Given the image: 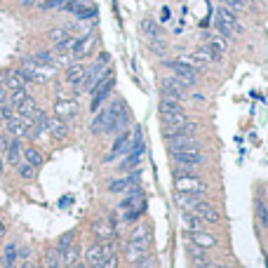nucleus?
Returning <instances> with one entry per match:
<instances>
[{
	"instance_id": "nucleus-52",
	"label": "nucleus",
	"mask_w": 268,
	"mask_h": 268,
	"mask_svg": "<svg viewBox=\"0 0 268 268\" xmlns=\"http://www.w3.org/2000/svg\"><path fill=\"white\" fill-rule=\"evenodd\" d=\"M69 3H73V0H69Z\"/></svg>"
},
{
	"instance_id": "nucleus-41",
	"label": "nucleus",
	"mask_w": 268,
	"mask_h": 268,
	"mask_svg": "<svg viewBox=\"0 0 268 268\" xmlns=\"http://www.w3.org/2000/svg\"><path fill=\"white\" fill-rule=\"evenodd\" d=\"M14 116V109L10 103H0V125H5L10 118Z\"/></svg>"
},
{
	"instance_id": "nucleus-26",
	"label": "nucleus",
	"mask_w": 268,
	"mask_h": 268,
	"mask_svg": "<svg viewBox=\"0 0 268 268\" xmlns=\"http://www.w3.org/2000/svg\"><path fill=\"white\" fill-rule=\"evenodd\" d=\"M207 47H209V52H212L214 55V59H217V62H219L221 57H224V52H226V38H219V35H217V38H212V40L207 42Z\"/></svg>"
},
{
	"instance_id": "nucleus-39",
	"label": "nucleus",
	"mask_w": 268,
	"mask_h": 268,
	"mask_svg": "<svg viewBox=\"0 0 268 268\" xmlns=\"http://www.w3.org/2000/svg\"><path fill=\"white\" fill-rule=\"evenodd\" d=\"M76 242V233L73 231H69V233H64L59 240H57V252H62V249H66V247H71Z\"/></svg>"
},
{
	"instance_id": "nucleus-51",
	"label": "nucleus",
	"mask_w": 268,
	"mask_h": 268,
	"mask_svg": "<svg viewBox=\"0 0 268 268\" xmlns=\"http://www.w3.org/2000/svg\"><path fill=\"white\" fill-rule=\"evenodd\" d=\"M17 3H21V0H17Z\"/></svg>"
},
{
	"instance_id": "nucleus-53",
	"label": "nucleus",
	"mask_w": 268,
	"mask_h": 268,
	"mask_svg": "<svg viewBox=\"0 0 268 268\" xmlns=\"http://www.w3.org/2000/svg\"><path fill=\"white\" fill-rule=\"evenodd\" d=\"M224 3H228V0H224Z\"/></svg>"
},
{
	"instance_id": "nucleus-10",
	"label": "nucleus",
	"mask_w": 268,
	"mask_h": 268,
	"mask_svg": "<svg viewBox=\"0 0 268 268\" xmlns=\"http://www.w3.org/2000/svg\"><path fill=\"white\" fill-rule=\"evenodd\" d=\"M191 212H193V214H198L200 219L207 221V224H217V221L221 219L219 212H217V207L209 205V202H205V200H198V202L193 205Z\"/></svg>"
},
{
	"instance_id": "nucleus-37",
	"label": "nucleus",
	"mask_w": 268,
	"mask_h": 268,
	"mask_svg": "<svg viewBox=\"0 0 268 268\" xmlns=\"http://www.w3.org/2000/svg\"><path fill=\"white\" fill-rule=\"evenodd\" d=\"M17 174H19V179H24V181H31V179L35 177V167L26 165V163H19V165H17Z\"/></svg>"
},
{
	"instance_id": "nucleus-6",
	"label": "nucleus",
	"mask_w": 268,
	"mask_h": 268,
	"mask_svg": "<svg viewBox=\"0 0 268 268\" xmlns=\"http://www.w3.org/2000/svg\"><path fill=\"white\" fill-rule=\"evenodd\" d=\"M55 113H57V118H62V120H71V118L78 116V103L73 101V99H69V96L59 94L55 101Z\"/></svg>"
},
{
	"instance_id": "nucleus-7",
	"label": "nucleus",
	"mask_w": 268,
	"mask_h": 268,
	"mask_svg": "<svg viewBox=\"0 0 268 268\" xmlns=\"http://www.w3.org/2000/svg\"><path fill=\"white\" fill-rule=\"evenodd\" d=\"M165 64L174 71V78H179V80H181L184 85H188V87H191V85L195 83V78H198V71H193L191 66L181 64L179 59H177V62H165Z\"/></svg>"
},
{
	"instance_id": "nucleus-46",
	"label": "nucleus",
	"mask_w": 268,
	"mask_h": 268,
	"mask_svg": "<svg viewBox=\"0 0 268 268\" xmlns=\"http://www.w3.org/2000/svg\"><path fill=\"white\" fill-rule=\"evenodd\" d=\"M5 233H7V226H5V221H0V240L5 238Z\"/></svg>"
},
{
	"instance_id": "nucleus-15",
	"label": "nucleus",
	"mask_w": 268,
	"mask_h": 268,
	"mask_svg": "<svg viewBox=\"0 0 268 268\" xmlns=\"http://www.w3.org/2000/svg\"><path fill=\"white\" fill-rule=\"evenodd\" d=\"M5 134H10L12 139H24V137H28L26 125H24V120H21L17 113H14V116L5 123Z\"/></svg>"
},
{
	"instance_id": "nucleus-40",
	"label": "nucleus",
	"mask_w": 268,
	"mask_h": 268,
	"mask_svg": "<svg viewBox=\"0 0 268 268\" xmlns=\"http://www.w3.org/2000/svg\"><path fill=\"white\" fill-rule=\"evenodd\" d=\"M256 217H259V221L268 228V205L263 200H256Z\"/></svg>"
},
{
	"instance_id": "nucleus-8",
	"label": "nucleus",
	"mask_w": 268,
	"mask_h": 268,
	"mask_svg": "<svg viewBox=\"0 0 268 268\" xmlns=\"http://www.w3.org/2000/svg\"><path fill=\"white\" fill-rule=\"evenodd\" d=\"M116 224H113V217H103V219L94 221V235L101 240H116Z\"/></svg>"
},
{
	"instance_id": "nucleus-12",
	"label": "nucleus",
	"mask_w": 268,
	"mask_h": 268,
	"mask_svg": "<svg viewBox=\"0 0 268 268\" xmlns=\"http://www.w3.org/2000/svg\"><path fill=\"white\" fill-rule=\"evenodd\" d=\"M186 87H188V85H184L179 78H165L163 85H160L163 96H172V99H181V96L186 94Z\"/></svg>"
},
{
	"instance_id": "nucleus-45",
	"label": "nucleus",
	"mask_w": 268,
	"mask_h": 268,
	"mask_svg": "<svg viewBox=\"0 0 268 268\" xmlns=\"http://www.w3.org/2000/svg\"><path fill=\"white\" fill-rule=\"evenodd\" d=\"M0 103H7V89L3 83H0Z\"/></svg>"
},
{
	"instance_id": "nucleus-14",
	"label": "nucleus",
	"mask_w": 268,
	"mask_h": 268,
	"mask_svg": "<svg viewBox=\"0 0 268 268\" xmlns=\"http://www.w3.org/2000/svg\"><path fill=\"white\" fill-rule=\"evenodd\" d=\"M217 19L224 24V26H228L233 33H240L242 28H240V24H238V17H235V12L231 10L228 5H221L219 10H217Z\"/></svg>"
},
{
	"instance_id": "nucleus-18",
	"label": "nucleus",
	"mask_w": 268,
	"mask_h": 268,
	"mask_svg": "<svg viewBox=\"0 0 268 268\" xmlns=\"http://www.w3.org/2000/svg\"><path fill=\"white\" fill-rule=\"evenodd\" d=\"M45 130L49 132V137L55 139H66V134H69V130H66V120H62V118H47V123H45Z\"/></svg>"
},
{
	"instance_id": "nucleus-47",
	"label": "nucleus",
	"mask_w": 268,
	"mask_h": 268,
	"mask_svg": "<svg viewBox=\"0 0 268 268\" xmlns=\"http://www.w3.org/2000/svg\"><path fill=\"white\" fill-rule=\"evenodd\" d=\"M17 268H35V266L31 261H19V266H17Z\"/></svg>"
},
{
	"instance_id": "nucleus-22",
	"label": "nucleus",
	"mask_w": 268,
	"mask_h": 268,
	"mask_svg": "<svg viewBox=\"0 0 268 268\" xmlns=\"http://www.w3.org/2000/svg\"><path fill=\"white\" fill-rule=\"evenodd\" d=\"M21 163H26L31 167H38L42 165V153L40 148H35V146H26V148H21Z\"/></svg>"
},
{
	"instance_id": "nucleus-3",
	"label": "nucleus",
	"mask_w": 268,
	"mask_h": 268,
	"mask_svg": "<svg viewBox=\"0 0 268 268\" xmlns=\"http://www.w3.org/2000/svg\"><path fill=\"white\" fill-rule=\"evenodd\" d=\"M123 109H125L123 99H113L109 109H103L101 113L94 118V123H92V132H94V134H103V132H111V127H113V120H116V116H118V113H120Z\"/></svg>"
},
{
	"instance_id": "nucleus-9",
	"label": "nucleus",
	"mask_w": 268,
	"mask_h": 268,
	"mask_svg": "<svg viewBox=\"0 0 268 268\" xmlns=\"http://www.w3.org/2000/svg\"><path fill=\"white\" fill-rule=\"evenodd\" d=\"M0 83L5 85L7 92H14V89H26L28 80L24 76H21V71H5L3 76H0Z\"/></svg>"
},
{
	"instance_id": "nucleus-16",
	"label": "nucleus",
	"mask_w": 268,
	"mask_h": 268,
	"mask_svg": "<svg viewBox=\"0 0 268 268\" xmlns=\"http://www.w3.org/2000/svg\"><path fill=\"white\" fill-rule=\"evenodd\" d=\"M139 177H141V170H132L127 177L123 179H116V181H111L109 184V191L111 193H120V191H127L130 186H134L139 181Z\"/></svg>"
},
{
	"instance_id": "nucleus-49",
	"label": "nucleus",
	"mask_w": 268,
	"mask_h": 268,
	"mask_svg": "<svg viewBox=\"0 0 268 268\" xmlns=\"http://www.w3.org/2000/svg\"><path fill=\"white\" fill-rule=\"evenodd\" d=\"M3 167H5V165H3V160H0V177H3Z\"/></svg>"
},
{
	"instance_id": "nucleus-30",
	"label": "nucleus",
	"mask_w": 268,
	"mask_h": 268,
	"mask_svg": "<svg viewBox=\"0 0 268 268\" xmlns=\"http://www.w3.org/2000/svg\"><path fill=\"white\" fill-rule=\"evenodd\" d=\"M177 111H184L179 99H172V96H163L160 101V113H177Z\"/></svg>"
},
{
	"instance_id": "nucleus-21",
	"label": "nucleus",
	"mask_w": 268,
	"mask_h": 268,
	"mask_svg": "<svg viewBox=\"0 0 268 268\" xmlns=\"http://www.w3.org/2000/svg\"><path fill=\"white\" fill-rule=\"evenodd\" d=\"M59 259H62V268L76 266V263L80 261V247L73 242L71 247H66V249H62V252H59Z\"/></svg>"
},
{
	"instance_id": "nucleus-1",
	"label": "nucleus",
	"mask_w": 268,
	"mask_h": 268,
	"mask_svg": "<svg viewBox=\"0 0 268 268\" xmlns=\"http://www.w3.org/2000/svg\"><path fill=\"white\" fill-rule=\"evenodd\" d=\"M188 170H191V167H181V170H177L174 188H177V193H186V195H195V198H200V195L207 191V186L198 174H191Z\"/></svg>"
},
{
	"instance_id": "nucleus-33",
	"label": "nucleus",
	"mask_w": 268,
	"mask_h": 268,
	"mask_svg": "<svg viewBox=\"0 0 268 268\" xmlns=\"http://www.w3.org/2000/svg\"><path fill=\"white\" fill-rule=\"evenodd\" d=\"M188 256H191L193 261H198L200 268L207 266V254H205V249H202V247H195V245H191V247H188Z\"/></svg>"
},
{
	"instance_id": "nucleus-34",
	"label": "nucleus",
	"mask_w": 268,
	"mask_h": 268,
	"mask_svg": "<svg viewBox=\"0 0 268 268\" xmlns=\"http://www.w3.org/2000/svg\"><path fill=\"white\" fill-rule=\"evenodd\" d=\"M130 240H141V242H151V228L148 226H137L132 231Z\"/></svg>"
},
{
	"instance_id": "nucleus-11",
	"label": "nucleus",
	"mask_w": 268,
	"mask_h": 268,
	"mask_svg": "<svg viewBox=\"0 0 268 268\" xmlns=\"http://www.w3.org/2000/svg\"><path fill=\"white\" fill-rule=\"evenodd\" d=\"M125 256L130 263H137L139 259L148 256V242H141V240H130L127 247H125Z\"/></svg>"
},
{
	"instance_id": "nucleus-50",
	"label": "nucleus",
	"mask_w": 268,
	"mask_h": 268,
	"mask_svg": "<svg viewBox=\"0 0 268 268\" xmlns=\"http://www.w3.org/2000/svg\"><path fill=\"white\" fill-rule=\"evenodd\" d=\"M202 268H214V266H209V263H207V266H202Z\"/></svg>"
},
{
	"instance_id": "nucleus-5",
	"label": "nucleus",
	"mask_w": 268,
	"mask_h": 268,
	"mask_svg": "<svg viewBox=\"0 0 268 268\" xmlns=\"http://www.w3.org/2000/svg\"><path fill=\"white\" fill-rule=\"evenodd\" d=\"M172 160L177 163L179 167H195V165H200V163L205 160V155H202V151H200L198 146H188V148L174 151Z\"/></svg>"
},
{
	"instance_id": "nucleus-29",
	"label": "nucleus",
	"mask_w": 268,
	"mask_h": 268,
	"mask_svg": "<svg viewBox=\"0 0 268 268\" xmlns=\"http://www.w3.org/2000/svg\"><path fill=\"white\" fill-rule=\"evenodd\" d=\"M160 120H163V125H184L186 113L184 111H177V113H160Z\"/></svg>"
},
{
	"instance_id": "nucleus-32",
	"label": "nucleus",
	"mask_w": 268,
	"mask_h": 268,
	"mask_svg": "<svg viewBox=\"0 0 268 268\" xmlns=\"http://www.w3.org/2000/svg\"><path fill=\"white\" fill-rule=\"evenodd\" d=\"M69 38H71L69 28H52V31H49V40L55 42V45H62V42L69 40Z\"/></svg>"
},
{
	"instance_id": "nucleus-28",
	"label": "nucleus",
	"mask_w": 268,
	"mask_h": 268,
	"mask_svg": "<svg viewBox=\"0 0 268 268\" xmlns=\"http://www.w3.org/2000/svg\"><path fill=\"white\" fill-rule=\"evenodd\" d=\"M35 111H38V106H35L33 96H28V99H24V101L14 109V113H17V116H33Z\"/></svg>"
},
{
	"instance_id": "nucleus-23",
	"label": "nucleus",
	"mask_w": 268,
	"mask_h": 268,
	"mask_svg": "<svg viewBox=\"0 0 268 268\" xmlns=\"http://www.w3.org/2000/svg\"><path fill=\"white\" fill-rule=\"evenodd\" d=\"M85 73H87V69H85L83 64H69L66 66V83L69 85H80L83 83Z\"/></svg>"
},
{
	"instance_id": "nucleus-43",
	"label": "nucleus",
	"mask_w": 268,
	"mask_h": 268,
	"mask_svg": "<svg viewBox=\"0 0 268 268\" xmlns=\"http://www.w3.org/2000/svg\"><path fill=\"white\" fill-rule=\"evenodd\" d=\"M151 49L155 55H163L165 52V40H160V35L158 38H151Z\"/></svg>"
},
{
	"instance_id": "nucleus-24",
	"label": "nucleus",
	"mask_w": 268,
	"mask_h": 268,
	"mask_svg": "<svg viewBox=\"0 0 268 268\" xmlns=\"http://www.w3.org/2000/svg\"><path fill=\"white\" fill-rule=\"evenodd\" d=\"M191 240L195 247H202V249H209L217 245V240H214L212 235H207L202 228H200V231H191Z\"/></svg>"
},
{
	"instance_id": "nucleus-20",
	"label": "nucleus",
	"mask_w": 268,
	"mask_h": 268,
	"mask_svg": "<svg viewBox=\"0 0 268 268\" xmlns=\"http://www.w3.org/2000/svg\"><path fill=\"white\" fill-rule=\"evenodd\" d=\"M17 245L14 242H10V245H5V249H3V254H0V263H3V268H17L19 266V254H17Z\"/></svg>"
},
{
	"instance_id": "nucleus-48",
	"label": "nucleus",
	"mask_w": 268,
	"mask_h": 268,
	"mask_svg": "<svg viewBox=\"0 0 268 268\" xmlns=\"http://www.w3.org/2000/svg\"><path fill=\"white\" fill-rule=\"evenodd\" d=\"M71 268H89V263H83V261H78L76 266H71Z\"/></svg>"
},
{
	"instance_id": "nucleus-44",
	"label": "nucleus",
	"mask_w": 268,
	"mask_h": 268,
	"mask_svg": "<svg viewBox=\"0 0 268 268\" xmlns=\"http://www.w3.org/2000/svg\"><path fill=\"white\" fill-rule=\"evenodd\" d=\"M116 266H118V256L113 254V256H106V259L101 261V266H99V268H116Z\"/></svg>"
},
{
	"instance_id": "nucleus-13",
	"label": "nucleus",
	"mask_w": 268,
	"mask_h": 268,
	"mask_svg": "<svg viewBox=\"0 0 268 268\" xmlns=\"http://www.w3.org/2000/svg\"><path fill=\"white\" fill-rule=\"evenodd\" d=\"M195 141H198L195 132H191V134H177V137L167 139V148H170V153H174V151H181V148H188V146H198Z\"/></svg>"
},
{
	"instance_id": "nucleus-42",
	"label": "nucleus",
	"mask_w": 268,
	"mask_h": 268,
	"mask_svg": "<svg viewBox=\"0 0 268 268\" xmlns=\"http://www.w3.org/2000/svg\"><path fill=\"white\" fill-rule=\"evenodd\" d=\"M132 268H158V263H155V259L153 256H144V259H139L137 263Z\"/></svg>"
},
{
	"instance_id": "nucleus-38",
	"label": "nucleus",
	"mask_w": 268,
	"mask_h": 268,
	"mask_svg": "<svg viewBox=\"0 0 268 268\" xmlns=\"http://www.w3.org/2000/svg\"><path fill=\"white\" fill-rule=\"evenodd\" d=\"M184 221H186V226L191 228V231H200V226H202V219H200L198 214H193V212H184Z\"/></svg>"
},
{
	"instance_id": "nucleus-36",
	"label": "nucleus",
	"mask_w": 268,
	"mask_h": 268,
	"mask_svg": "<svg viewBox=\"0 0 268 268\" xmlns=\"http://www.w3.org/2000/svg\"><path fill=\"white\" fill-rule=\"evenodd\" d=\"M139 28H141V31H144L148 38H158V35H160V28H158V24H155L153 19H144Z\"/></svg>"
},
{
	"instance_id": "nucleus-17",
	"label": "nucleus",
	"mask_w": 268,
	"mask_h": 268,
	"mask_svg": "<svg viewBox=\"0 0 268 268\" xmlns=\"http://www.w3.org/2000/svg\"><path fill=\"white\" fill-rule=\"evenodd\" d=\"M3 153H5V163H7V165L17 167L21 163V139L10 137V144H7V148Z\"/></svg>"
},
{
	"instance_id": "nucleus-27",
	"label": "nucleus",
	"mask_w": 268,
	"mask_h": 268,
	"mask_svg": "<svg viewBox=\"0 0 268 268\" xmlns=\"http://www.w3.org/2000/svg\"><path fill=\"white\" fill-rule=\"evenodd\" d=\"M87 263L89 266H101V261H103V252H101V242H94L92 247L87 249Z\"/></svg>"
},
{
	"instance_id": "nucleus-19",
	"label": "nucleus",
	"mask_w": 268,
	"mask_h": 268,
	"mask_svg": "<svg viewBox=\"0 0 268 268\" xmlns=\"http://www.w3.org/2000/svg\"><path fill=\"white\" fill-rule=\"evenodd\" d=\"M92 47H94V35L89 33L87 38L76 40V45H73V49H71V57H73V59H83V57H87L89 52H92Z\"/></svg>"
},
{
	"instance_id": "nucleus-25",
	"label": "nucleus",
	"mask_w": 268,
	"mask_h": 268,
	"mask_svg": "<svg viewBox=\"0 0 268 268\" xmlns=\"http://www.w3.org/2000/svg\"><path fill=\"white\" fill-rule=\"evenodd\" d=\"M40 268H62V259H59V252H57V247L45 249V254H42V266Z\"/></svg>"
},
{
	"instance_id": "nucleus-35",
	"label": "nucleus",
	"mask_w": 268,
	"mask_h": 268,
	"mask_svg": "<svg viewBox=\"0 0 268 268\" xmlns=\"http://www.w3.org/2000/svg\"><path fill=\"white\" fill-rule=\"evenodd\" d=\"M193 57H195V59H198V62L202 64V66H207V64H212V62H217V59H214V55L209 52V47H200V49H195V52H193Z\"/></svg>"
},
{
	"instance_id": "nucleus-31",
	"label": "nucleus",
	"mask_w": 268,
	"mask_h": 268,
	"mask_svg": "<svg viewBox=\"0 0 268 268\" xmlns=\"http://www.w3.org/2000/svg\"><path fill=\"white\" fill-rule=\"evenodd\" d=\"M198 200L200 198H195V195H186V193H177V195H174V202H177L179 207H184L186 212H191L193 205H195Z\"/></svg>"
},
{
	"instance_id": "nucleus-2",
	"label": "nucleus",
	"mask_w": 268,
	"mask_h": 268,
	"mask_svg": "<svg viewBox=\"0 0 268 268\" xmlns=\"http://www.w3.org/2000/svg\"><path fill=\"white\" fill-rule=\"evenodd\" d=\"M123 193H125V198H123V202H120V214H123V219L132 221V219H137V217H141V209H144V191L134 184Z\"/></svg>"
},
{
	"instance_id": "nucleus-4",
	"label": "nucleus",
	"mask_w": 268,
	"mask_h": 268,
	"mask_svg": "<svg viewBox=\"0 0 268 268\" xmlns=\"http://www.w3.org/2000/svg\"><path fill=\"white\" fill-rule=\"evenodd\" d=\"M19 71L28 83H47V78L55 76V69H52V66H40V64H35L33 59H26V62L21 64Z\"/></svg>"
}]
</instances>
